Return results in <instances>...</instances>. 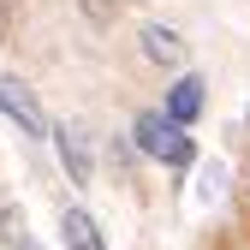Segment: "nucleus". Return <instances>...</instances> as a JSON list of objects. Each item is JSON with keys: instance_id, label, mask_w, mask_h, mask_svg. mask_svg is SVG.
<instances>
[{"instance_id": "obj_1", "label": "nucleus", "mask_w": 250, "mask_h": 250, "mask_svg": "<svg viewBox=\"0 0 250 250\" xmlns=\"http://www.w3.org/2000/svg\"><path fill=\"white\" fill-rule=\"evenodd\" d=\"M131 137H137L143 155H155V161H167V167H191V155H197V143L185 137V125H173L167 113H137Z\"/></svg>"}, {"instance_id": "obj_2", "label": "nucleus", "mask_w": 250, "mask_h": 250, "mask_svg": "<svg viewBox=\"0 0 250 250\" xmlns=\"http://www.w3.org/2000/svg\"><path fill=\"white\" fill-rule=\"evenodd\" d=\"M0 113H12V119L24 125L30 137H48V119H42L36 96H30V89H24L18 78H6V72H0Z\"/></svg>"}, {"instance_id": "obj_3", "label": "nucleus", "mask_w": 250, "mask_h": 250, "mask_svg": "<svg viewBox=\"0 0 250 250\" xmlns=\"http://www.w3.org/2000/svg\"><path fill=\"white\" fill-rule=\"evenodd\" d=\"M143 54L155 60V66H179L185 60V42H179V30H167V24H143Z\"/></svg>"}, {"instance_id": "obj_4", "label": "nucleus", "mask_w": 250, "mask_h": 250, "mask_svg": "<svg viewBox=\"0 0 250 250\" xmlns=\"http://www.w3.org/2000/svg\"><path fill=\"white\" fill-rule=\"evenodd\" d=\"M197 113H203V78H179L167 89V119L173 125H191Z\"/></svg>"}, {"instance_id": "obj_5", "label": "nucleus", "mask_w": 250, "mask_h": 250, "mask_svg": "<svg viewBox=\"0 0 250 250\" xmlns=\"http://www.w3.org/2000/svg\"><path fill=\"white\" fill-rule=\"evenodd\" d=\"M60 232H66V250H107L102 244V227L89 221L83 208H66V214H60Z\"/></svg>"}, {"instance_id": "obj_6", "label": "nucleus", "mask_w": 250, "mask_h": 250, "mask_svg": "<svg viewBox=\"0 0 250 250\" xmlns=\"http://www.w3.org/2000/svg\"><path fill=\"white\" fill-rule=\"evenodd\" d=\"M60 155H66V173L78 179V185H89V149H83V131H60Z\"/></svg>"}, {"instance_id": "obj_7", "label": "nucleus", "mask_w": 250, "mask_h": 250, "mask_svg": "<svg viewBox=\"0 0 250 250\" xmlns=\"http://www.w3.org/2000/svg\"><path fill=\"white\" fill-rule=\"evenodd\" d=\"M18 250H36V244H18Z\"/></svg>"}]
</instances>
